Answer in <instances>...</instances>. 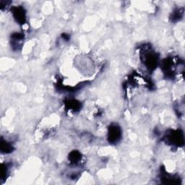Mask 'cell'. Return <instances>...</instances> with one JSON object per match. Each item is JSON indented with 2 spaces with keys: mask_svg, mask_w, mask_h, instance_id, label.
Listing matches in <instances>:
<instances>
[{
  "mask_svg": "<svg viewBox=\"0 0 185 185\" xmlns=\"http://www.w3.org/2000/svg\"><path fill=\"white\" fill-rule=\"evenodd\" d=\"M109 136L111 141H117L119 139V136H120V131H119V128L117 127H111V130H110Z\"/></svg>",
  "mask_w": 185,
  "mask_h": 185,
  "instance_id": "1",
  "label": "cell"
},
{
  "mask_svg": "<svg viewBox=\"0 0 185 185\" xmlns=\"http://www.w3.org/2000/svg\"><path fill=\"white\" fill-rule=\"evenodd\" d=\"M15 12H16L15 15V18H17L18 21H19V22H24V19H25V16H24L23 10H22V9L17 8L16 10L15 11Z\"/></svg>",
  "mask_w": 185,
  "mask_h": 185,
  "instance_id": "2",
  "label": "cell"
}]
</instances>
